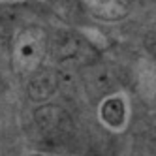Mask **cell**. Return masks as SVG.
I'll use <instances>...</instances> for the list:
<instances>
[{"mask_svg":"<svg viewBox=\"0 0 156 156\" xmlns=\"http://www.w3.org/2000/svg\"><path fill=\"white\" fill-rule=\"evenodd\" d=\"M47 51V34L40 27H27L17 34L13 49H12V62L17 73H34L45 57Z\"/></svg>","mask_w":156,"mask_h":156,"instance_id":"cell-1","label":"cell"},{"mask_svg":"<svg viewBox=\"0 0 156 156\" xmlns=\"http://www.w3.org/2000/svg\"><path fill=\"white\" fill-rule=\"evenodd\" d=\"M83 4L88 13L102 21H119L130 9L128 0H83Z\"/></svg>","mask_w":156,"mask_h":156,"instance_id":"cell-2","label":"cell"},{"mask_svg":"<svg viewBox=\"0 0 156 156\" xmlns=\"http://www.w3.org/2000/svg\"><path fill=\"white\" fill-rule=\"evenodd\" d=\"M57 88H58V73L53 70H45L30 81L28 94L34 100H47Z\"/></svg>","mask_w":156,"mask_h":156,"instance_id":"cell-3","label":"cell"},{"mask_svg":"<svg viewBox=\"0 0 156 156\" xmlns=\"http://www.w3.org/2000/svg\"><path fill=\"white\" fill-rule=\"evenodd\" d=\"M102 119L109 126H120L124 122V104L119 98H109L102 104Z\"/></svg>","mask_w":156,"mask_h":156,"instance_id":"cell-4","label":"cell"},{"mask_svg":"<svg viewBox=\"0 0 156 156\" xmlns=\"http://www.w3.org/2000/svg\"><path fill=\"white\" fill-rule=\"evenodd\" d=\"M36 119H38V122H40L43 128H47V130H57V128H60V124L64 122L66 115L62 113L58 107H55V105H45V107L38 109Z\"/></svg>","mask_w":156,"mask_h":156,"instance_id":"cell-5","label":"cell"},{"mask_svg":"<svg viewBox=\"0 0 156 156\" xmlns=\"http://www.w3.org/2000/svg\"><path fill=\"white\" fill-rule=\"evenodd\" d=\"M8 43H9V34H8V28L6 25L0 21V51L8 49Z\"/></svg>","mask_w":156,"mask_h":156,"instance_id":"cell-6","label":"cell"}]
</instances>
